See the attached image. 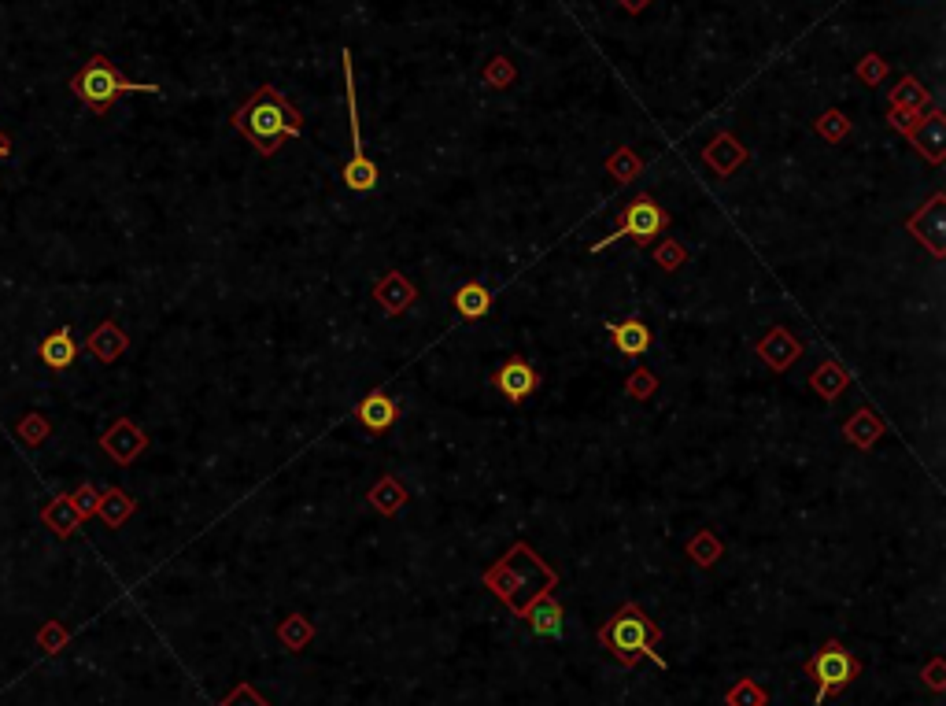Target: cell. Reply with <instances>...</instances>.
<instances>
[{"label": "cell", "mask_w": 946, "mask_h": 706, "mask_svg": "<svg viewBox=\"0 0 946 706\" xmlns=\"http://www.w3.org/2000/svg\"><path fill=\"white\" fill-rule=\"evenodd\" d=\"M233 126L252 141L259 156H274L285 137H300L304 119H300V111L292 108L289 100L281 97V89L263 86L233 115Z\"/></svg>", "instance_id": "cell-1"}, {"label": "cell", "mask_w": 946, "mask_h": 706, "mask_svg": "<svg viewBox=\"0 0 946 706\" xmlns=\"http://www.w3.org/2000/svg\"><path fill=\"white\" fill-rule=\"evenodd\" d=\"M658 640H662V629L640 603H625L599 625V644L607 647L625 670H636L640 658H651L655 666H666V658L655 651Z\"/></svg>", "instance_id": "cell-2"}, {"label": "cell", "mask_w": 946, "mask_h": 706, "mask_svg": "<svg viewBox=\"0 0 946 706\" xmlns=\"http://www.w3.org/2000/svg\"><path fill=\"white\" fill-rule=\"evenodd\" d=\"M485 585L492 588L514 614H522L540 592H551V588H555V570H551L540 555H533L525 544H518V548L510 551V555H503L492 570H485Z\"/></svg>", "instance_id": "cell-3"}, {"label": "cell", "mask_w": 946, "mask_h": 706, "mask_svg": "<svg viewBox=\"0 0 946 706\" xmlns=\"http://www.w3.org/2000/svg\"><path fill=\"white\" fill-rule=\"evenodd\" d=\"M71 89H74V97L82 100L93 115H108V111L115 108V100L126 97V93H152V97L163 93V89L152 86V82H130V78H122L119 67H115L108 56H93V60L85 63L82 71L71 78Z\"/></svg>", "instance_id": "cell-4"}, {"label": "cell", "mask_w": 946, "mask_h": 706, "mask_svg": "<svg viewBox=\"0 0 946 706\" xmlns=\"http://www.w3.org/2000/svg\"><path fill=\"white\" fill-rule=\"evenodd\" d=\"M669 226H673V215H669L666 207L658 204L651 193H640L625 204V211H621V219H618V230L592 241L588 252L595 256V252H603V248H610L614 241H625V237H629L632 244H640V248H651Z\"/></svg>", "instance_id": "cell-5"}, {"label": "cell", "mask_w": 946, "mask_h": 706, "mask_svg": "<svg viewBox=\"0 0 946 706\" xmlns=\"http://www.w3.org/2000/svg\"><path fill=\"white\" fill-rule=\"evenodd\" d=\"M806 677L817 684L813 703L825 706L828 699L843 695L850 684L862 677V658L854 655V651H847L839 640H825V644L817 647V655L806 662Z\"/></svg>", "instance_id": "cell-6"}, {"label": "cell", "mask_w": 946, "mask_h": 706, "mask_svg": "<svg viewBox=\"0 0 946 706\" xmlns=\"http://www.w3.org/2000/svg\"><path fill=\"white\" fill-rule=\"evenodd\" d=\"M340 60H344V86H348V115H352V148H355L352 163L344 167V185H348L352 193H374V185H377V167H374V159L366 156V148H363V134H359V100H355L352 52H344Z\"/></svg>", "instance_id": "cell-7"}, {"label": "cell", "mask_w": 946, "mask_h": 706, "mask_svg": "<svg viewBox=\"0 0 946 706\" xmlns=\"http://www.w3.org/2000/svg\"><path fill=\"white\" fill-rule=\"evenodd\" d=\"M492 385H496V392L507 403H525L536 389H540V370H536L533 363H525V359H518V355H514V359H507V363L496 366Z\"/></svg>", "instance_id": "cell-8"}, {"label": "cell", "mask_w": 946, "mask_h": 706, "mask_svg": "<svg viewBox=\"0 0 946 706\" xmlns=\"http://www.w3.org/2000/svg\"><path fill=\"white\" fill-rule=\"evenodd\" d=\"M943 204H946V196L943 193H935L928 204L917 211V215H910L906 219V230L917 237V241L932 252L935 259H943L946 256V244H943V237H946V215H943Z\"/></svg>", "instance_id": "cell-9"}, {"label": "cell", "mask_w": 946, "mask_h": 706, "mask_svg": "<svg viewBox=\"0 0 946 706\" xmlns=\"http://www.w3.org/2000/svg\"><path fill=\"white\" fill-rule=\"evenodd\" d=\"M355 418H359V426H363L370 437H381V433H389V429L400 422V403L392 400L385 389H370L363 400L355 403Z\"/></svg>", "instance_id": "cell-10"}, {"label": "cell", "mask_w": 946, "mask_h": 706, "mask_svg": "<svg viewBox=\"0 0 946 706\" xmlns=\"http://www.w3.org/2000/svg\"><path fill=\"white\" fill-rule=\"evenodd\" d=\"M754 352L762 355V363L769 366L773 374H784V370H791L795 359L802 355V341L791 333L788 326H773L762 341L754 344Z\"/></svg>", "instance_id": "cell-11"}, {"label": "cell", "mask_w": 946, "mask_h": 706, "mask_svg": "<svg viewBox=\"0 0 946 706\" xmlns=\"http://www.w3.org/2000/svg\"><path fill=\"white\" fill-rule=\"evenodd\" d=\"M100 448L108 451V455L119 466H130L137 455L148 448V437H145V429L137 426L134 418H119V422H115V426H111L108 433L100 437Z\"/></svg>", "instance_id": "cell-12"}, {"label": "cell", "mask_w": 946, "mask_h": 706, "mask_svg": "<svg viewBox=\"0 0 946 706\" xmlns=\"http://www.w3.org/2000/svg\"><path fill=\"white\" fill-rule=\"evenodd\" d=\"M522 618L529 621L533 636H540V640H562V636H566V610H562V603H558L551 592H540V596L522 610Z\"/></svg>", "instance_id": "cell-13"}, {"label": "cell", "mask_w": 946, "mask_h": 706, "mask_svg": "<svg viewBox=\"0 0 946 706\" xmlns=\"http://www.w3.org/2000/svg\"><path fill=\"white\" fill-rule=\"evenodd\" d=\"M374 300H377V307L385 311V315H403L407 307L418 300V289H414L411 281H407V274L403 270H389L385 278L377 281L374 285Z\"/></svg>", "instance_id": "cell-14"}, {"label": "cell", "mask_w": 946, "mask_h": 706, "mask_svg": "<svg viewBox=\"0 0 946 706\" xmlns=\"http://www.w3.org/2000/svg\"><path fill=\"white\" fill-rule=\"evenodd\" d=\"M607 333H610L614 352L629 355V359L643 355L647 348H651V344H655V337H651V326H647L643 318H621V322H610Z\"/></svg>", "instance_id": "cell-15"}, {"label": "cell", "mask_w": 946, "mask_h": 706, "mask_svg": "<svg viewBox=\"0 0 946 706\" xmlns=\"http://www.w3.org/2000/svg\"><path fill=\"white\" fill-rule=\"evenodd\" d=\"M492 304H496V296H492V289L481 285V281H462L459 289L451 293L455 315L466 318V322H481V318H488L492 315Z\"/></svg>", "instance_id": "cell-16"}, {"label": "cell", "mask_w": 946, "mask_h": 706, "mask_svg": "<svg viewBox=\"0 0 946 706\" xmlns=\"http://www.w3.org/2000/svg\"><path fill=\"white\" fill-rule=\"evenodd\" d=\"M913 148L921 152L928 163H943V148H946V126H943V115L939 111H932V115H924L921 122H917V130L910 134Z\"/></svg>", "instance_id": "cell-17"}, {"label": "cell", "mask_w": 946, "mask_h": 706, "mask_svg": "<svg viewBox=\"0 0 946 706\" xmlns=\"http://www.w3.org/2000/svg\"><path fill=\"white\" fill-rule=\"evenodd\" d=\"M810 389L825 403H836L839 396L850 389V370L839 363V359H825V363L810 374Z\"/></svg>", "instance_id": "cell-18"}, {"label": "cell", "mask_w": 946, "mask_h": 706, "mask_svg": "<svg viewBox=\"0 0 946 706\" xmlns=\"http://www.w3.org/2000/svg\"><path fill=\"white\" fill-rule=\"evenodd\" d=\"M843 437H847L854 448L869 451L876 440L884 437V422H880V414H876L873 407H858V411L843 422Z\"/></svg>", "instance_id": "cell-19"}, {"label": "cell", "mask_w": 946, "mask_h": 706, "mask_svg": "<svg viewBox=\"0 0 946 706\" xmlns=\"http://www.w3.org/2000/svg\"><path fill=\"white\" fill-rule=\"evenodd\" d=\"M366 503H370L381 518H396V514L403 511V503H407V485H403L396 474H385L366 492Z\"/></svg>", "instance_id": "cell-20"}, {"label": "cell", "mask_w": 946, "mask_h": 706, "mask_svg": "<svg viewBox=\"0 0 946 706\" xmlns=\"http://www.w3.org/2000/svg\"><path fill=\"white\" fill-rule=\"evenodd\" d=\"M85 348L97 355L100 363H115V359H119V355L130 348V337H126V333H122L115 322H100V326L89 333Z\"/></svg>", "instance_id": "cell-21"}, {"label": "cell", "mask_w": 946, "mask_h": 706, "mask_svg": "<svg viewBox=\"0 0 946 706\" xmlns=\"http://www.w3.org/2000/svg\"><path fill=\"white\" fill-rule=\"evenodd\" d=\"M37 355H41V363L49 366V370H67V366L74 363V355H78V344H74L71 329L63 326L56 329V333H49V337L41 341V348H37Z\"/></svg>", "instance_id": "cell-22"}, {"label": "cell", "mask_w": 946, "mask_h": 706, "mask_svg": "<svg viewBox=\"0 0 946 706\" xmlns=\"http://www.w3.org/2000/svg\"><path fill=\"white\" fill-rule=\"evenodd\" d=\"M41 522L49 525L52 533L60 536V540H67V536L78 533V525H82V514L74 511L71 496H56L52 503H45L41 507Z\"/></svg>", "instance_id": "cell-23"}, {"label": "cell", "mask_w": 946, "mask_h": 706, "mask_svg": "<svg viewBox=\"0 0 946 706\" xmlns=\"http://www.w3.org/2000/svg\"><path fill=\"white\" fill-rule=\"evenodd\" d=\"M137 511V500L130 496V492H122V488H108V492H100V503H97V518L108 529H119L130 514Z\"/></svg>", "instance_id": "cell-24"}, {"label": "cell", "mask_w": 946, "mask_h": 706, "mask_svg": "<svg viewBox=\"0 0 946 706\" xmlns=\"http://www.w3.org/2000/svg\"><path fill=\"white\" fill-rule=\"evenodd\" d=\"M743 159H747V148H740L732 137H717L714 145L706 148V163H710L721 178H728V174L740 167Z\"/></svg>", "instance_id": "cell-25"}, {"label": "cell", "mask_w": 946, "mask_h": 706, "mask_svg": "<svg viewBox=\"0 0 946 706\" xmlns=\"http://www.w3.org/2000/svg\"><path fill=\"white\" fill-rule=\"evenodd\" d=\"M684 551H688V559H692L699 570H710V566H714V562L725 555V544H721V540L714 536V529H699V533H695L692 540L684 544Z\"/></svg>", "instance_id": "cell-26"}, {"label": "cell", "mask_w": 946, "mask_h": 706, "mask_svg": "<svg viewBox=\"0 0 946 706\" xmlns=\"http://www.w3.org/2000/svg\"><path fill=\"white\" fill-rule=\"evenodd\" d=\"M278 640L285 651H304V647L315 640V625H311L304 614H289V618L278 625Z\"/></svg>", "instance_id": "cell-27"}, {"label": "cell", "mask_w": 946, "mask_h": 706, "mask_svg": "<svg viewBox=\"0 0 946 706\" xmlns=\"http://www.w3.org/2000/svg\"><path fill=\"white\" fill-rule=\"evenodd\" d=\"M765 703H769V692H765L754 677H740V681L725 692V706H765Z\"/></svg>", "instance_id": "cell-28"}, {"label": "cell", "mask_w": 946, "mask_h": 706, "mask_svg": "<svg viewBox=\"0 0 946 706\" xmlns=\"http://www.w3.org/2000/svg\"><path fill=\"white\" fill-rule=\"evenodd\" d=\"M15 433H19V440H23L26 448H37V444H45V440H49L52 426H49V418H45V414L30 411L23 422L15 426Z\"/></svg>", "instance_id": "cell-29"}, {"label": "cell", "mask_w": 946, "mask_h": 706, "mask_svg": "<svg viewBox=\"0 0 946 706\" xmlns=\"http://www.w3.org/2000/svg\"><path fill=\"white\" fill-rule=\"evenodd\" d=\"M688 263V248L680 241H673V237H662V241L655 244V267H662L666 274H673V270H680Z\"/></svg>", "instance_id": "cell-30"}, {"label": "cell", "mask_w": 946, "mask_h": 706, "mask_svg": "<svg viewBox=\"0 0 946 706\" xmlns=\"http://www.w3.org/2000/svg\"><path fill=\"white\" fill-rule=\"evenodd\" d=\"M67 640H71V633L63 629L60 621H49V625L37 629V647H41L45 655H60L63 647H67Z\"/></svg>", "instance_id": "cell-31"}, {"label": "cell", "mask_w": 946, "mask_h": 706, "mask_svg": "<svg viewBox=\"0 0 946 706\" xmlns=\"http://www.w3.org/2000/svg\"><path fill=\"white\" fill-rule=\"evenodd\" d=\"M625 392H629L632 400H651L658 392V378L651 374V370H636L629 378V385H625Z\"/></svg>", "instance_id": "cell-32"}, {"label": "cell", "mask_w": 946, "mask_h": 706, "mask_svg": "<svg viewBox=\"0 0 946 706\" xmlns=\"http://www.w3.org/2000/svg\"><path fill=\"white\" fill-rule=\"evenodd\" d=\"M71 503H74V511L82 514V522L85 518H93V514H97V503H100V488L78 485V492H71Z\"/></svg>", "instance_id": "cell-33"}, {"label": "cell", "mask_w": 946, "mask_h": 706, "mask_svg": "<svg viewBox=\"0 0 946 706\" xmlns=\"http://www.w3.org/2000/svg\"><path fill=\"white\" fill-rule=\"evenodd\" d=\"M817 130H821V134H825L828 141H843V137H847L850 126H847V119H843L839 111H828V115H821V122H817Z\"/></svg>", "instance_id": "cell-34"}, {"label": "cell", "mask_w": 946, "mask_h": 706, "mask_svg": "<svg viewBox=\"0 0 946 706\" xmlns=\"http://www.w3.org/2000/svg\"><path fill=\"white\" fill-rule=\"evenodd\" d=\"M219 706H267V699L255 692L252 684H241V688H233Z\"/></svg>", "instance_id": "cell-35"}, {"label": "cell", "mask_w": 946, "mask_h": 706, "mask_svg": "<svg viewBox=\"0 0 946 706\" xmlns=\"http://www.w3.org/2000/svg\"><path fill=\"white\" fill-rule=\"evenodd\" d=\"M636 171H640V163H636L629 152H618V156L610 159V174H614L618 182H632V178H636Z\"/></svg>", "instance_id": "cell-36"}, {"label": "cell", "mask_w": 946, "mask_h": 706, "mask_svg": "<svg viewBox=\"0 0 946 706\" xmlns=\"http://www.w3.org/2000/svg\"><path fill=\"white\" fill-rule=\"evenodd\" d=\"M928 100V93H924L917 82H902V93L895 97V104L902 108V104H913V111H921V104Z\"/></svg>", "instance_id": "cell-37"}, {"label": "cell", "mask_w": 946, "mask_h": 706, "mask_svg": "<svg viewBox=\"0 0 946 706\" xmlns=\"http://www.w3.org/2000/svg\"><path fill=\"white\" fill-rule=\"evenodd\" d=\"M924 677H928V688H932V692H943V662H939V658L924 670Z\"/></svg>", "instance_id": "cell-38"}, {"label": "cell", "mask_w": 946, "mask_h": 706, "mask_svg": "<svg viewBox=\"0 0 946 706\" xmlns=\"http://www.w3.org/2000/svg\"><path fill=\"white\" fill-rule=\"evenodd\" d=\"M8 156H12V141L0 134V159H8Z\"/></svg>", "instance_id": "cell-39"}]
</instances>
